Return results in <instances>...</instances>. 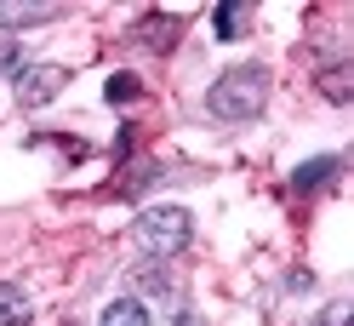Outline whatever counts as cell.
Listing matches in <instances>:
<instances>
[{
    "instance_id": "6da1fadb",
    "label": "cell",
    "mask_w": 354,
    "mask_h": 326,
    "mask_svg": "<svg viewBox=\"0 0 354 326\" xmlns=\"http://www.w3.org/2000/svg\"><path fill=\"white\" fill-rule=\"evenodd\" d=\"M263 103H269V69H263V63H234V69L217 75L212 92H206V109L217 120H229V126L257 120Z\"/></svg>"
},
{
    "instance_id": "7a4b0ae2",
    "label": "cell",
    "mask_w": 354,
    "mask_h": 326,
    "mask_svg": "<svg viewBox=\"0 0 354 326\" xmlns=\"http://www.w3.org/2000/svg\"><path fill=\"white\" fill-rule=\"evenodd\" d=\"M189 235H194L189 206H149V212H138V224H131V241H138L143 257H177L189 246Z\"/></svg>"
},
{
    "instance_id": "3957f363",
    "label": "cell",
    "mask_w": 354,
    "mask_h": 326,
    "mask_svg": "<svg viewBox=\"0 0 354 326\" xmlns=\"http://www.w3.org/2000/svg\"><path fill=\"white\" fill-rule=\"evenodd\" d=\"M63 86H69V69H63V63H24V75H17V103L46 109Z\"/></svg>"
},
{
    "instance_id": "277c9868",
    "label": "cell",
    "mask_w": 354,
    "mask_h": 326,
    "mask_svg": "<svg viewBox=\"0 0 354 326\" xmlns=\"http://www.w3.org/2000/svg\"><path fill=\"white\" fill-rule=\"evenodd\" d=\"M337 172H343V161H337V155H315V161H303V166L292 172V189H303V194H308V189H326L331 178H337Z\"/></svg>"
},
{
    "instance_id": "5b68a950",
    "label": "cell",
    "mask_w": 354,
    "mask_h": 326,
    "mask_svg": "<svg viewBox=\"0 0 354 326\" xmlns=\"http://www.w3.org/2000/svg\"><path fill=\"white\" fill-rule=\"evenodd\" d=\"M35 320V298L12 280H0V326H29Z\"/></svg>"
},
{
    "instance_id": "8992f818",
    "label": "cell",
    "mask_w": 354,
    "mask_h": 326,
    "mask_svg": "<svg viewBox=\"0 0 354 326\" xmlns=\"http://www.w3.org/2000/svg\"><path fill=\"white\" fill-rule=\"evenodd\" d=\"M97 326H149V303L143 298H109Z\"/></svg>"
},
{
    "instance_id": "52a82bcc",
    "label": "cell",
    "mask_w": 354,
    "mask_h": 326,
    "mask_svg": "<svg viewBox=\"0 0 354 326\" xmlns=\"http://www.w3.org/2000/svg\"><path fill=\"white\" fill-rule=\"evenodd\" d=\"M63 17V6H12V0H0V29H35V24H52Z\"/></svg>"
},
{
    "instance_id": "ba28073f",
    "label": "cell",
    "mask_w": 354,
    "mask_h": 326,
    "mask_svg": "<svg viewBox=\"0 0 354 326\" xmlns=\"http://www.w3.org/2000/svg\"><path fill=\"white\" fill-rule=\"evenodd\" d=\"M246 17H252V6H246V0H223V6L212 12L217 40H240V35H246Z\"/></svg>"
},
{
    "instance_id": "9c48e42d",
    "label": "cell",
    "mask_w": 354,
    "mask_h": 326,
    "mask_svg": "<svg viewBox=\"0 0 354 326\" xmlns=\"http://www.w3.org/2000/svg\"><path fill=\"white\" fill-rule=\"evenodd\" d=\"M177 29H183L177 17H143V29H138V35H143V46H149V52H171V46H177Z\"/></svg>"
},
{
    "instance_id": "30bf717a",
    "label": "cell",
    "mask_w": 354,
    "mask_h": 326,
    "mask_svg": "<svg viewBox=\"0 0 354 326\" xmlns=\"http://www.w3.org/2000/svg\"><path fill=\"white\" fill-rule=\"evenodd\" d=\"M320 92H326V103H348L354 98V69H348V63L320 69Z\"/></svg>"
},
{
    "instance_id": "8fae6325",
    "label": "cell",
    "mask_w": 354,
    "mask_h": 326,
    "mask_svg": "<svg viewBox=\"0 0 354 326\" xmlns=\"http://www.w3.org/2000/svg\"><path fill=\"white\" fill-rule=\"evenodd\" d=\"M138 92H143L138 75H126V69H120V75H109V86H103V98H109V103H131Z\"/></svg>"
},
{
    "instance_id": "7c38bea8",
    "label": "cell",
    "mask_w": 354,
    "mask_h": 326,
    "mask_svg": "<svg viewBox=\"0 0 354 326\" xmlns=\"http://www.w3.org/2000/svg\"><path fill=\"white\" fill-rule=\"evenodd\" d=\"M0 75H12V80L24 75V52H17L12 40H0Z\"/></svg>"
},
{
    "instance_id": "4fadbf2b",
    "label": "cell",
    "mask_w": 354,
    "mask_h": 326,
    "mask_svg": "<svg viewBox=\"0 0 354 326\" xmlns=\"http://www.w3.org/2000/svg\"><path fill=\"white\" fill-rule=\"evenodd\" d=\"M320 326H348V303H337V309H326V320Z\"/></svg>"
}]
</instances>
